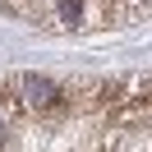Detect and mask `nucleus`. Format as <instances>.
<instances>
[{
	"label": "nucleus",
	"mask_w": 152,
	"mask_h": 152,
	"mask_svg": "<svg viewBox=\"0 0 152 152\" xmlns=\"http://www.w3.org/2000/svg\"><path fill=\"white\" fill-rule=\"evenodd\" d=\"M19 92H23V106H28L32 115H46L51 106L60 102V88L51 83V78H42V74H23L19 78Z\"/></svg>",
	"instance_id": "1"
}]
</instances>
